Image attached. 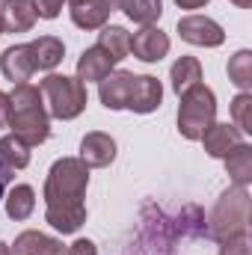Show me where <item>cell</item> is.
Masks as SVG:
<instances>
[{
    "label": "cell",
    "mask_w": 252,
    "mask_h": 255,
    "mask_svg": "<svg viewBox=\"0 0 252 255\" xmlns=\"http://www.w3.org/2000/svg\"><path fill=\"white\" fill-rule=\"evenodd\" d=\"M86 187H89V166L80 157H60L48 169L45 178V223L60 232L74 235L86 223Z\"/></svg>",
    "instance_id": "1"
},
{
    "label": "cell",
    "mask_w": 252,
    "mask_h": 255,
    "mask_svg": "<svg viewBox=\"0 0 252 255\" xmlns=\"http://www.w3.org/2000/svg\"><path fill=\"white\" fill-rule=\"evenodd\" d=\"M9 125L18 139H24L30 148L42 145L51 136V116L45 110L42 92L33 83H15V89L9 92Z\"/></svg>",
    "instance_id": "2"
},
{
    "label": "cell",
    "mask_w": 252,
    "mask_h": 255,
    "mask_svg": "<svg viewBox=\"0 0 252 255\" xmlns=\"http://www.w3.org/2000/svg\"><path fill=\"white\" fill-rule=\"evenodd\" d=\"M208 235L220 244L229 241L235 235H247L250 232V190L247 187H229L217 199L211 220H208Z\"/></svg>",
    "instance_id": "3"
},
{
    "label": "cell",
    "mask_w": 252,
    "mask_h": 255,
    "mask_svg": "<svg viewBox=\"0 0 252 255\" xmlns=\"http://www.w3.org/2000/svg\"><path fill=\"white\" fill-rule=\"evenodd\" d=\"M39 92H42V101H45L48 116L63 119V122L77 119L86 110V104H89L86 86L77 77H68V74H48L39 83Z\"/></svg>",
    "instance_id": "4"
},
{
    "label": "cell",
    "mask_w": 252,
    "mask_h": 255,
    "mask_svg": "<svg viewBox=\"0 0 252 255\" xmlns=\"http://www.w3.org/2000/svg\"><path fill=\"white\" fill-rule=\"evenodd\" d=\"M178 98H181V104H178V133L190 142H196L217 122V95H214L211 86L196 83L187 92H181Z\"/></svg>",
    "instance_id": "5"
},
{
    "label": "cell",
    "mask_w": 252,
    "mask_h": 255,
    "mask_svg": "<svg viewBox=\"0 0 252 255\" xmlns=\"http://www.w3.org/2000/svg\"><path fill=\"white\" fill-rule=\"evenodd\" d=\"M178 36L187 42V45H196V48H220L226 42V33L223 27L208 18V15H184L178 18Z\"/></svg>",
    "instance_id": "6"
},
{
    "label": "cell",
    "mask_w": 252,
    "mask_h": 255,
    "mask_svg": "<svg viewBox=\"0 0 252 255\" xmlns=\"http://www.w3.org/2000/svg\"><path fill=\"white\" fill-rule=\"evenodd\" d=\"M163 101V86L157 77L151 74H133L130 77V92H127V104L125 110H133L139 116L145 113H154Z\"/></svg>",
    "instance_id": "7"
},
{
    "label": "cell",
    "mask_w": 252,
    "mask_h": 255,
    "mask_svg": "<svg viewBox=\"0 0 252 255\" xmlns=\"http://www.w3.org/2000/svg\"><path fill=\"white\" fill-rule=\"evenodd\" d=\"M130 54L139 63H160L169 54V36L160 27L148 24V27H142L130 36Z\"/></svg>",
    "instance_id": "8"
},
{
    "label": "cell",
    "mask_w": 252,
    "mask_h": 255,
    "mask_svg": "<svg viewBox=\"0 0 252 255\" xmlns=\"http://www.w3.org/2000/svg\"><path fill=\"white\" fill-rule=\"evenodd\" d=\"M80 160L89 169H104L116 160V139L104 130H89L80 139Z\"/></svg>",
    "instance_id": "9"
},
{
    "label": "cell",
    "mask_w": 252,
    "mask_h": 255,
    "mask_svg": "<svg viewBox=\"0 0 252 255\" xmlns=\"http://www.w3.org/2000/svg\"><path fill=\"white\" fill-rule=\"evenodd\" d=\"M116 0H68V15L80 30H101L113 12Z\"/></svg>",
    "instance_id": "10"
},
{
    "label": "cell",
    "mask_w": 252,
    "mask_h": 255,
    "mask_svg": "<svg viewBox=\"0 0 252 255\" xmlns=\"http://www.w3.org/2000/svg\"><path fill=\"white\" fill-rule=\"evenodd\" d=\"M36 6L33 0H0V24L3 33H27L36 24Z\"/></svg>",
    "instance_id": "11"
},
{
    "label": "cell",
    "mask_w": 252,
    "mask_h": 255,
    "mask_svg": "<svg viewBox=\"0 0 252 255\" xmlns=\"http://www.w3.org/2000/svg\"><path fill=\"white\" fill-rule=\"evenodd\" d=\"M116 68V60L107 54V51H101L98 45H92V48H86L83 54H80V60H77V80L86 86V83H101L110 71Z\"/></svg>",
    "instance_id": "12"
},
{
    "label": "cell",
    "mask_w": 252,
    "mask_h": 255,
    "mask_svg": "<svg viewBox=\"0 0 252 255\" xmlns=\"http://www.w3.org/2000/svg\"><path fill=\"white\" fill-rule=\"evenodd\" d=\"M0 71H3L6 80H12V86L15 83H27L33 77V71H36L33 57H30V45H12V48H6L0 54Z\"/></svg>",
    "instance_id": "13"
},
{
    "label": "cell",
    "mask_w": 252,
    "mask_h": 255,
    "mask_svg": "<svg viewBox=\"0 0 252 255\" xmlns=\"http://www.w3.org/2000/svg\"><path fill=\"white\" fill-rule=\"evenodd\" d=\"M9 250H12V255H65L63 241H57L45 232H36V229L21 232Z\"/></svg>",
    "instance_id": "14"
},
{
    "label": "cell",
    "mask_w": 252,
    "mask_h": 255,
    "mask_svg": "<svg viewBox=\"0 0 252 255\" xmlns=\"http://www.w3.org/2000/svg\"><path fill=\"white\" fill-rule=\"evenodd\" d=\"M238 142H244V133H241L235 125H229V122H214V125L202 133L205 151H208L211 157H220V160H223Z\"/></svg>",
    "instance_id": "15"
},
{
    "label": "cell",
    "mask_w": 252,
    "mask_h": 255,
    "mask_svg": "<svg viewBox=\"0 0 252 255\" xmlns=\"http://www.w3.org/2000/svg\"><path fill=\"white\" fill-rule=\"evenodd\" d=\"M27 45H30V57H33L36 71H51V68H57L63 63L65 57V45L60 36H39Z\"/></svg>",
    "instance_id": "16"
},
{
    "label": "cell",
    "mask_w": 252,
    "mask_h": 255,
    "mask_svg": "<svg viewBox=\"0 0 252 255\" xmlns=\"http://www.w3.org/2000/svg\"><path fill=\"white\" fill-rule=\"evenodd\" d=\"M223 160H226V172H229L232 184L250 187V181H252V145L250 142H238Z\"/></svg>",
    "instance_id": "17"
},
{
    "label": "cell",
    "mask_w": 252,
    "mask_h": 255,
    "mask_svg": "<svg viewBox=\"0 0 252 255\" xmlns=\"http://www.w3.org/2000/svg\"><path fill=\"white\" fill-rule=\"evenodd\" d=\"M3 202H6V217L21 223V220H27L36 211V190L30 184H15L12 190L6 193Z\"/></svg>",
    "instance_id": "18"
},
{
    "label": "cell",
    "mask_w": 252,
    "mask_h": 255,
    "mask_svg": "<svg viewBox=\"0 0 252 255\" xmlns=\"http://www.w3.org/2000/svg\"><path fill=\"white\" fill-rule=\"evenodd\" d=\"M169 80H172V92L175 95H181V92H187L190 86H196V83H202V65L196 57H178L172 68H169Z\"/></svg>",
    "instance_id": "19"
},
{
    "label": "cell",
    "mask_w": 252,
    "mask_h": 255,
    "mask_svg": "<svg viewBox=\"0 0 252 255\" xmlns=\"http://www.w3.org/2000/svg\"><path fill=\"white\" fill-rule=\"evenodd\" d=\"M98 48L107 51L116 63H122L127 54H130V33L125 27H116V24H104L101 33H98Z\"/></svg>",
    "instance_id": "20"
},
{
    "label": "cell",
    "mask_w": 252,
    "mask_h": 255,
    "mask_svg": "<svg viewBox=\"0 0 252 255\" xmlns=\"http://www.w3.org/2000/svg\"><path fill=\"white\" fill-rule=\"evenodd\" d=\"M116 6L125 12L133 24H154L163 15V0H116Z\"/></svg>",
    "instance_id": "21"
},
{
    "label": "cell",
    "mask_w": 252,
    "mask_h": 255,
    "mask_svg": "<svg viewBox=\"0 0 252 255\" xmlns=\"http://www.w3.org/2000/svg\"><path fill=\"white\" fill-rule=\"evenodd\" d=\"M0 160L9 169H27L30 166V145L24 139H18L15 133L0 136Z\"/></svg>",
    "instance_id": "22"
},
{
    "label": "cell",
    "mask_w": 252,
    "mask_h": 255,
    "mask_svg": "<svg viewBox=\"0 0 252 255\" xmlns=\"http://www.w3.org/2000/svg\"><path fill=\"white\" fill-rule=\"evenodd\" d=\"M229 80L241 92H252V51L244 48L229 60Z\"/></svg>",
    "instance_id": "23"
},
{
    "label": "cell",
    "mask_w": 252,
    "mask_h": 255,
    "mask_svg": "<svg viewBox=\"0 0 252 255\" xmlns=\"http://www.w3.org/2000/svg\"><path fill=\"white\" fill-rule=\"evenodd\" d=\"M232 125L241 133H252V92H238L232 101Z\"/></svg>",
    "instance_id": "24"
},
{
    "label": "cell",
    "mask_w": 252,
    "mask_h": 255,
    "mask_svg": "<svg viewBox=\"0 0 252 255\" xmlns=\"http://www.w3.org/2000/svg\"><path fill=\"white\" fill-rule=\"evenodd\" d=\"M220 255H252V241L247 235H235L229 241H220Z\"/></svg>",
    "instance_id": "25"
},
{
    "label": "cell",
    "mask_w": 252,
    "mask_h": 255,
    "mask_svg": "<svg viewBox=\"0 0 252 255\" xmlns=\"http://www.w3.org/2000/svg\"><path fill=\"white\" fill-rule=\"evenodd\" d=\"M63 3H65V0H33V6H36V15H39V18H45V21H54V18H60V12H63Z\"/></svg>",
    "instance_id": "26"
},
{
    "label": "cell",
    "mask_w": 252,
    "mask_h": 255,
    "mask_svg": "<svg viewBox=\"0 0 252 255\" xmlns=\"http://www.w3.org/2000/svg\"><path fill=\"white\" fill-rule=\"evenodd\" d=\"M65 255H98V247L89 238H77L71 247H65Z\"/></svg>",
    "instance_id": "27"
},
{
    "label": "cell",
    "mask_w": 252,
    "mask_h": 255,
    "mask_svg": "<svg viewBox=\"0 0 252 255\" xmlns=\"http://www.w3.org/2000/svg\"><path fill=\"white\" fill-rule=\"evenodd\" d=\"M12 178H15V169H9V166L0 160V199L6 196V187L12 184Z\"/></svg>",
    "instance_id": "28"
},
{
    "label": "cell",
    "mask_w": 252,
    "mask_h": 255,
    "mask_svg": "<svg viewBox=\"0 0 252 255\" xmlns=\"http://www.w3.org/2000/svg\"><path fill=\"white\" fill-rule=\"evenodd\" d=\"M9 107H12V104H9V95L0 92V128L9 125Z\"/></svg>",
    "instance_id": "29"
},
{
    "label": "cell",
    "mask_w": 252,
    "mask_h": 255,
    "mask_svg": "<svg viewBox=\"0 0 252 255\" xmlns=\"http://www.w3.org/2000/svg\"><path fill=\"white\" fill-rule=\"evenodd\" d=\"M181 9H202V6H208L211 0H175Z\"/></svg>",
    "instance_id": "30"
},
{
    "label": "cell",
    "mask_w": 252,
    "mask_h": 255,
    "mask_svg": "<svg viewBox=\"0 0 252 255\" xmlns=\"http://www.w3.org/2000/svg\"><path fill=\"white\" fill-rule=\"evenodd\" d=\"M232 3H235V6H241V9H250V6H252V0H232Z\"/></svg>",
    "instance_id": "31"
},
{
    "label": "cell",
    "mask_w": 252,
    "mask_h": 255,
    "mask_svg": "<svg viewBox=\"0 0 252 255\" xmlns=\"http://www.w3.org/2000/svg\"><path fill=\"white\" fill-rule=\"evenodd\" d=\"M0 255H12V250H9V244H3V241H0Z\"/></svg>",
    "instance_id": "32"
},
{
    "label": "cell",
    "mask_w": 252,
    "mask_h": 255,
    "mask_svg": "<svg viewBox=\"0 0 252 255\" xmlns=\"http://www.w3.org/2000/svg\"><path fill=\"white\" fill-rule=\"evenodd\" d=\"M0 36H3V24H0Z\"/></svg>",
    "instance_id": "33"
}]
</instances>
